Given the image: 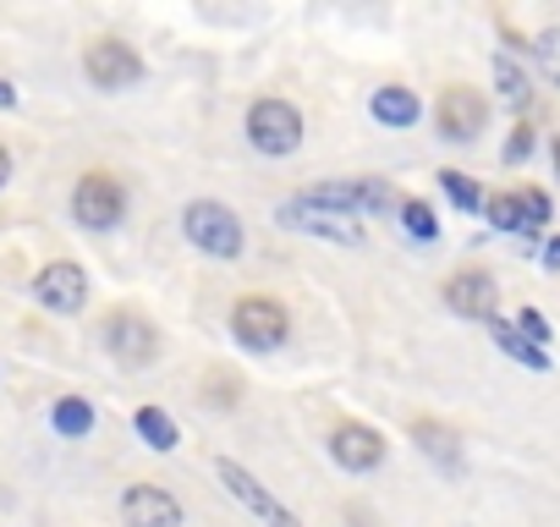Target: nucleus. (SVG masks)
I'll return each mask as SVG.
<instances>
[{
	"mask_svg": "<svg viewBox=\"0 0 560 527\" xmlns=\"http://www.w3.org/2000/svg\"><path fill=\"white\" fill-rule=\"evenodd\" d=\"M182 231L209 258H242V220H236V209H225L214 198H192L182 209Z\"/></svg>",
	"mask_w": 560,
	"mask_h": 527,
	"instance_id": "1",
	"label": "nucleus"
},
{
	"mask_svg": "<svg viewBox=\"0 0 560 527\" xmlns=\"http://www.w3.org/2000/svg\"><path fill=\"white\" fill-rule=\"evenodd\" d=\"M231 336L247 347V352H280L292 336V319L275 297H242L231 308Z\"/></svg>",
	"mask_w": 560,
	"mask_h": 527,
	"instance_id": "2",
	"label": "nucleus"
},
{
	"mask_svg": "<svg viewBox=\"0 0 560 527\" xmlns=\"http://www.w3.org/2000/svg\"><path fill=\"white\" fill-rule=\"evenodd\" d=\"M247 138H253V149L269 154V160L298 154V143H303V116H298V105H287V99H258V105L247 110Z\"/></svg>",
	"mask_w": 560,
	"mask_h": 527,
	"instance_id": "3",
	"label": "nucleus"
},
{
	"mask_svg": "<svg viewBox=\"0 0 560 527\" xmlns=\"http://www.w3.org/2000/svg\"><path fill=\"white\" fill-rule=\"evenodd\" d=\"M83 72H89L94 89L121 94V89L143 83V56H138L127 39H94V45L83 50Z\"/></svg>",
	"mask_w": 560,
	"mask_h": 527,
	"instance_id": "4",
	"label": "nucleus"
},
{
	"mask_svg": "<svg viewBox=\"0 0 560 527\" xmlns=\"http://www.w3.org/2000/svg\"><path fill=\"white\" fill-rule=\"evenodd\" d=\"M298 198H308V203H319V209H336V214H380V209H390L396 203V192L380 181V176H352V181H319V187H308V192H298Z\"/></svg>",
	"mask_w": 560,
	"mask_h": 527,
	"instance_id": "5",
	"label": "nucleus"
},
{
	"mask_svg": "<svg viewBox=\"0 0 560 527\" xmlns=\"http://www.w3.org/2000/svg\"><path fill=\"white\" fill-rule=\"evenodd\" d=\"M214 478H220V483L231 489V500H242V505H247V511H253L264 527H303L287 505H280V500H275V494H269V489H264V483H258L247 467H242V461L220 456V461H214Z\"/></svg>",
	"mask_w": 560,
	"mask_h": 527,
	"instance_id": "6",
	"label": "nucleus"
},
{
	"mask_svg": "<svg viewBox=\"0 0 560 527\" xmlns=\"http://www.w3.org/2000/svg\"><path fill=\"white\" fill-rule=\"evenodd\" d=\"M483 121H489V105H483V94L467 89V83H451V89L440 94V105H434V127H440L445 143H472V138L483 132Z\"/></svg>",
	"mask_w": 560,
	"mask_h": 527,
	"instance_id": "7",
	"label": "nucleus"
},
{
	"mask_svg": "<svg viewBox=\"0 0 560 527\" xmlns=\"http://www.w3.org/2000/svg\"><path fill=\"white\" fill-rule=\"evenodd\" d=\"M121 209H127V192H121V181L105 176V171H89V176L78 181V192H72V214H78V225H89V231H110V225L121 220Z\"/></svg>",
	"mask_w": 560,
	"mask_h": 527,
	"instance_id": "8",
	"label": "nucleus"
},
{
	"mask_svg": "<svg viewBox=\"0 0 560 527\" xmlns=\"http://www.w3.org/2000/svg\"><path fill=\"white\" fill-rule=\"evenodd\" d=\"M275 220L292 225V231H308V236H325V242H347V247L363 242V225H358L352 214L319 209V203H308V198H287V203L275 209Z\"/></svg>",
	"mask_w": 560,
	"mask_h": 527,
	"instance_id": "9",
	"label": "nucleus"
},
{
	"mask_svg": "<svg viewBox=\"0 0 560 527\" xmlns=\"http://www.w3.org/2000/svg\"><path fill=\"white\" fill-rule=\"evenodd\" d=\"M105 347H110V358L121 368H149L154 352H160V330L149 319H138V314H110L105 319Z\"/></svg>",
	"mask_w": 560,
	"mask_h": 527,
	"instance_id": "10",
	"label": "nucleus"
},
{
	"mask_svg": "<svg viewBox=\"0 0 560 527\" xmlns=\"http://www.w3.org/2000/svg\"><path fill=\"white\" fill-rule=\"evenodd\" d=\"M34 297L50 314H78L89 303V276L78 270L72 258H56V264H45V270L34 276Z\"/></svg>",
	"mask_w": 560,
	"mask_h": 527,
	"instance_id": "11",
	"label": "nucleus"
},
{
	"mask_svg": "<svg viewBox=\"0 0 560 527\" xmlns=\"http://www.w3.org/2000/svg\"><path fill=\"white\" fill-rule=\"evenodd\" d=\"M121 522L127 527H182V500L154 483H132L121 494Z\"/></svg>",
	"mask_w": 560,
	"mask_h": 527,
	"instance_id": "12",
	"label": "nucleus"
},
{
	"mask_svg": "<svg viewBox=\"0 0 560 527\" xmlns=\"http://www.w3.org/2000/svg\"><path fill=\"white\" fill-rule=\"evenodd\" d=\"M445 308L451 314H462V319H494V308H500V292H494V281L483 276V270H467V276H456V281H445Z\"/></svg>",
	"mask_w": 560,
	"mask_h": 527,
	"instance_id": "13",
	"label": "nucleus"
},
{
	"mask_svg": "<svg viewBox=\"0 0 560 527\" xmlns=\"http://www.w3.org/2000/svg\"><path fill=\"white\" fill-rule=\"evenodd\" d=\"M330 456L347 467V472H374L385 461V440L369 429V423H341L330 434Z\"/></svg>",
	"mask_w": 560,
	"mask_h": 527,
	"instance_id": "14",
	"label": "nucleus"
},
{
	"mask_svg": "<svg viewBox=\"0 0 560 527\" xmlns=\"http://www.w3.org/2000/svg\"><path fill=\"white\" fill-rule=\"evenodd\" d=\"M369 110H374V121H385V127H412V121L423 116L418 94H412V89H396V83H390V89H380Z\"/></svg>",
	"mask_w": 560,
	"mask_h": 527,
	"instance_id": "15",
	"label": "nucleus"
},
{
	"mask_svg": "<svg viewBox=\"0 0 560 527\" xmlns=\"http://www.w3.org/2000/svg\"><path fill=\"white\" fill-rule=\"evenodd\" d=\"M489 336H494V347H500L505 358H516V363H527V368H538V374L549 368V352H544V347H533L527 336H516L505 319H489Z\"/></svg>",
	"mask_w": 560,
	"mask_h": 527,
	"instance_id": "16",
	"label": "nucleus"
},
{
	"mask_svg": "<svg viewBox=\"0 0 560 527\" xmlns=\"http://www.w3.org/2000/svg\"><path fill=\"white\" fill-rule=\"evenodd\" d=\"M418 445H423V456H440V467H451V472L462 467V445L445 423H418Z\"/></svg>",
	"mask_w": 560,
	"mask_h": 527,
	"instance_id": "17",
	"label": "nucleus"
},
{
	"mask_svg": "<svg viewBox=\"0 0 560 527\" xmlns=\"http://www.w3.org/2000/svg\"><path fill=\"white\" fill-rule=\"evenodd\" d=\"M50 423H56V429H61L67 440H83V434L94 429V407H89L83 396H67V401H56Z\"/></svg>",
	"mask_w": 560,
	"mask_h": 527,
	"instance_id": "18",
	"label": "nucleus"
},
{
	"mask_svg": "<svg viewBox=\"0 0 560 527\" xmlns=\"http://www.w3.org/2000/svg\"><path fill=\"white\" fill-rule=\"evenodd\" d=\"M138 434H143V445H154V450H171V445H176V423H171L160 407H143V412H138Z\"/></svg>",
	"mask_w": 560,
	"mask_h": 527,
	"instance_id": "19",
	"label": "nucleus"
},
{
	"mask_svg": "<svg viewBox=\"0 0 560 527\" xmlns=\"http://www.w3.org/2000/svg\"><path fill=\"white\" fill-rule=\"evenodd\" d=\"M401 225H407L418 242H434V236H440V220H434V209H429L423 198H401Z\"/></svg>",
	"mask_w": 560,
	"mask_h": 527,
	"instance_id": "20",
	"label": "nucleus"
},
{
	"mask_svg": "<svg viewBox=\"0 0 560 527\" xmlns=\"http://www.w3.org/2000/svg\"><path fill=\"white\" fill-rule=\"evenodd\" d=\"M494 83H500V99H511L516 110L527 105V78H522V67H511V56L494 61Z\"/></svg>",
	"mask_w": 560,
	"mask_h": 527,
	"instance_id": "21",
	"label": "nucleus"
},
{
	"mask_svg": "<svg viewBox=\"0 0 560 527\" xmlns=\"http://www.w3.org/2000/svg\"><path fill=\"white\" fill-rule=\"evenodd\" d=\"M533 61H538V72L560 89V28H549V34L533 39Z\"/></svg>",
	"mask_w": 560,
	"mask_h": 527,
	"instance_id": "22",
	"label": "nucleus"
},
{
	"mask_svg": "<svg viewBox=\"0 0 560 527\" xmlns=\"http://www.w3.org/2000/svg\"><path fill=\"white\" fill-rule=\"evenodd\" d=\"M440 187H445L462 209H478V203H483V187H478L472 176H462V171H440Z\"/></svg>",
	"mask_w": 560,
	"mask_h": 527,
	"instance_id": "23",
	"label": "nucleus"
},
{
	"mask_svg": "<svg viewBox=\"0 0 560 527\" xmlns=\"http://www.w3.org/2000/svg\"><path fill=\"white\" fill-rule=\"evenodd\" d=\"M489 220H494V231H522V198L516 192H494L489 198Z\"/></svg>",
	"mask_w": 560,
	"mask_h": 527,
	"instance_id": "24",
	"label": "nucleus"
},
{
	"mask_svg": "<svg viewBox=\"0 0 560 527\" xmlns=\"http://www.w3.org/2000/svg\"><path fill=\"white\" fill-rule=\"evenodd\" d=\"M516 198H522V231H544L549 225V198L538 187H522Z\"/></svg>",
	"mask_w": 560,
	"mask_h": 527,
	"instance_id": "25",
	"label": "nucleus"
},
{
	"mask_svg": "<svg viewBox=\"0 0 560 527\" xmlns=\"http://www.w3.org/2000/svg\"><path fill=\"white\" fill-rule=\"evenodd\" d=\"M516 325L527 330V341H533V347H538V341H549V325H544L533 308H516Z\"/></svg>",
	"mask_w": 560,
	"mask_h": 527,
	"instance_id": "26",
	"label": "nucleus"
},
{
	"mask_svg": "<svg viewBox=\"0 0 560 527\" xmlns=\"http://www.w3.org/2000/svg\"><path fill=\"white\" fill-rule=\"evenodd\" d=\"M527 154H533V127H516L505 143V160H527Z\"/></svg>",
	"mask_w": 560,
	"mask_h": 527,
	"instance_id": "27",
	"label": "nucleus"
},
{
	"mask_svg": "<svg viewBox=\"0 0 560 527\" xmlns=\"http://www.w3.org/2000/svg\"><path fill=\"white\" fill-rule=\"evenodd\" d=\"M544 264H549V270H560V236H555V242L544 247Z\"/></svg>",
	"mask_w": 560,
	"mask_h": 527,
	"instance_id": "28",
	"label": "nucleus"
},
{
	"mask_svg": "<svg viewBox=\"0 0 560 527\" xmlns=\"http://www.w3.org/2000/svg\"><path fill=\"white\" fill-rule=\"evenodd\" d=\"M0 105H7V110L18 105V89H12V83H0Z\"/></svg>",
	"mask_w": 560,
	"mask_h": 527,
	"instance_id": "29",
	"label": "nucleus"
},
{
	"mask_svg": "<svg viewBox=\"0 0 560 527\" xmlns=\"http://www.w3.org/2000/svg\"><path fill=\"white\" fill-rule=\"evenodd\" d=\"M7 176H12V154L0 149V187H7Z\"/></svg>",
	"mask_w": 560,
	"mask_h": 527,
	"instance_id": "30",
	"label": "nucleus"
},
{
	"mask_svg": "<svg viewBox=\"0 0 560 527\" xmlns=\"http://www.w3.org/2000/svg\"><path fill=\"white\" fill-rule=\"evenodd\" d=\"M555 171H560V143H555Z\"/></svg>",
	"mask_w": 560,
	"mask_h": 527,
	"instance_id": "31",
	"label": "nucleus"
}]
</instances>
